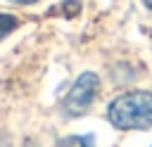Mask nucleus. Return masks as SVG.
I'll return each mask as SVG.
<instances>
[{
    "mask_svg": "<svg viewBox=\"0 0 152 147\" xmlns=\"http://www.w3.org/2000/svg\"><path fill=\"white\" fill-rule=\"evenodd\" d=\"M107 121L119 130H147L152 128V92L131 90L119 95L107 107Z\"/></svg>",
    "mask_w": 152,
    "mask_h": 147,
    "instance_id": "1",
    "label": "nucleus"
},
{
    "mask_svg": "<svg viewBox=\"0 0 152 147\" xmlns=\"http://www.w3.org/2000/svg\"><path fill=\"white\" fill-rule=\"evenodd\" d=\"M97 90H100V78H97V74L83 71V74L74 81V85L69 88V92L64 95V100H62V111H64L66 116H81V114H86V111L90 109Z\"/></svg>",
    "mask_w": 152,
    "mask_h": 147,
    "instance_id": "2",
    "label": "nucleus"
},
{
    "mask_svg": "<svg viewBox=\"0 0 152 147\" xmlns=\"http://www.w3.org/2000/svg\"><path fill=\"white\" fill-rule=\"evenodd\" d=\"M17 26H19V19H17L14 14H5V12H0V40L7 38Z\"/></svg>",
    "mask_w": 152,
    "mask_h": 147,
    "instance_id": "3",
    "label": "nucleus"
},
{
    "mask_svg": "<svg viewBox=\"0 0 152 147\" xmlns=\"http://www.w3.org/2000/svg\"><path fill=\"white\" fill-rule=\"evenodd\" d=\"M57 147H93V145H90V138L86 135H66L57 142Z\"/></svg>",
    "mask_w": 152,
    "mask_h": 147,
    "instance_id": "4",
    "label": "nucleus"
},
{
    "mask_svg": "<svg viewBox=\"0 0 152 147\" xmlns=\"http://www.w3.org/2000/svg\"><path fill=\"white\" fill-rule=\"evenodd\" d=\"M10 2H19V5H31V2H38V0H10Z\"/></svg>",
    "mask_w": 152,
    "mask_h": 147,
    "instance_id": "5",
    "label": "nucleus"
},
{
    "mask_svg": "<svg viewBox=\"0 0 152 147\" xmlns=\"http://www.w3.org/2000/svg\"><path fill=\"white\" fill-rule=\"evenodd\" d=\"M142 2H145V5H147V7L152 9V0H142Z\"/></svg>",
    "mask_w": 152,
    "mask_h": 147,
    "instance_id": "6",
    "label": "nucleus"
}]
</instances>
